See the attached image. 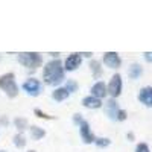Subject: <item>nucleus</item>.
<instances>
[{
	"instance_id": "f257e3e1",
	"label": "nucleus",
	"mask_w": 152,
	"mask_h": 152,
	"mask_svg": "<svg viewBox=\"0 0 152 152\" xmlns=\"http://www.w3.org/2000/svg\"><path fill=\"white\" fill-rule=\"evenodd\" d=\"M43 79L47 85H59L66 79V72L59 59L49 61L43 69Z\"/></svg>"
},
{
	"instance_id": "f03ea898",
	"label": "nucleus",
	"mask_w": 152,
	"mask_h": 152,
	"mask_svg": "<svg viewBox=\"0 0 152 152\" xmlns=\"http://www.w3.org/2000/svg\"><path fill=\"white\" fill-rule=\"evenodd\" d=\"M0 90L5 91V94L11 99L18 96V85L15 82V75L14 73H5L0 76Z\"/></svg>"
},
{
	"instance_id": "7ed1b4c3",
	"label": "nucleus",
	"mask_w": 152,
	"mask_h": 152,
	"mask_svg": "<svg viewBox=\"0 0 152 152\" xmlns=\"http://www.w3.org/2000/svg\"><path fill=\"white\" fill-rule=\"evenodd\" d=\"M18 62L29 70H37L43 64V55L37 52H21L18 53Z\"/></svg>"
},
{
	"instance_id": "20e7f679",
	"label": "nucleus",
	"mask_w": 152,
	"mask_h": 152,
	"mask_svg": "<svg viewBox=\"0 0 152 152\" xmlns=\"http://www.w3.org/2000/svg\"><path fill=\"white\" fill-rule=\"evenodd\" d=\"M122 88H123V82H122V76L119 73L113 75L111 79L107 85V91L111 96V99H117L122 94Z\"/></svg>"
},
{
	"instance_id": "39448f33",
	"label": "nucleus",
	"mask_w": 152,
	"mask_h": 152,
	"mask_svg": "<svg viewBox=\"0 0 152 152\" xmlns=\"http://www.w3.org/2000/svg\"><path fill=\"white\" fill-rule=\"evenodd\" d=\"M23 90L26 91L29 96L35 97V96H40L41 91H43V85L41 82L38 81L37 78H29L23 82Z\"/></svg>"
},
{
	"instance_id": "423d86ee",
	"label": "nucleus",
	"mask_w": 152,
	"mask_h": 152,
	"mask_svg": "<svg viewBox=\"0 0 152 152\" xmlns=\"http://www.w3.org/2000/svg\"><path fill=\"white\" fill-rule=\"evenodd\" d=\"M81 64H82V56L79 53H70L66 58L64 66H62V67H64V72H73L76 69H79Z\"/></svg>"
},
{
	"instance_id": "0eeeda50",
	"label": "nucleus",
	"mask_w": 152,
	"mask_h": 152,
	"mask_svg": "<svg viewBox=\"0 0 152 152\" xmlns=\"http://www.w3.org/2000/svg\"><path fill=\"white\" fill-rule=\"evenodd\" d=\"M79 134H81L82 142L87 143V145L94 143V140H96V137H94V134L90 128V123H88L87 120H82V123L79 125Z\"/></svg>"
},
{
	"instance_id": "6e6552de",
	"label": "nucleus",
	"mask_w": 152,
	"mask_h": 152,
	"mask_svg": "<svg viewBox=\"0 0 152 152\" xmlns=\"http://www.w3.org/2000/svg\"><path fill=\"white\" fill-rule=\"evenodd\" d=\"M102 61H104V64L110 69H119L122 66V58L117 52H105Z\"/></svg>"
},
{
	"instance_id": "1a4fd4ad",
	"label": "nucleus",
	"mask_w": 152,
	"mask_h": 152,
	"mask_svg": "<svg viewBox=\"0 0 152 152\" xmlns=\"http://www.w3.org/2000/svg\"><path fill=\"white\" fill-rule=\"evenodd\" d=\"M137 99H138V102L143 104L145 107L152 108V87L151 85L142 87L138 94H137Z\"/></svg>"
},
{
	"instance_id": "9d476101",
	"label": "nucleus",
	"mask_w": 152,
	"mask_h": 152,
	"mask_svg": "<svg viewBox=\"0 0 152 152\" xmlns=\"http://www.w3.org/2000/svg\"><path fill=\"white\" fill-rule=\"evenodd\" d=\"M107 94H108V91H107V84H105L104 81H97V82L93 84V87H91V96H93V97L102 100Z\"/></svg>"
},
{
	"instance_id": "9b49d317",
	"label": "nucleus",
	"mask_w": 152,
	"mask_h": 152,
	"mask_svg": "<svg viewBox=\"0 0 152 152\" xmlns=\"http://www.w3.org/2000/svg\"><path fill=\"white\" fill-rule=\"evenodd\" d=\"M119 105L116 102V99H108V102L105 104V113H107V116L111 119V120H116L117 117V113H119Z\"/></svg>"
},
{
	"instance_id": "f8f14e48",
	"label": "nucleus",
	"mask_w": 152,
	"mask_h": 152,
	"mask_svg": "<svg viewBox=\"0 0 152 152\" xmlns=\"http://www.w3.org/2000/svg\"><path fill=\"white\" fill-rule=\"evenodd\" d=\"M82 105H84L85 108H90V110H97V108L102 107V100L96 99V97H93V96H85V97L82 99Z\"/></svg>"
},
{
	"instance_id": "ddd939ff",
	"label": "nucleus",
	"mask_w": 152,
	"mask_h": 152,
	"mask_svg": "<svg viewBox=\"0 0 152 152\" xmlns=\"http://www.w3.org/2000/svg\"><path fill=\"white\" fill-rule=\"evenodd\" d=\"M69 96H70V93L64 87H58L52 91V97H53V100H56V102H64V100L69 99Z\"/></svg>"
},
{
	"instance_id": "4468645a",
	"label": "nucleus",
	"mask_w": 152,
	"mask_h": 152,
	"mask_svg": "<svg viewBox=\"0 0 152 152\" xmlns=\"http://www.w3.org/2000/svg\"><path fill=\"white\" fill-rule=\"evenodd\" d=\"M90 70H91V75L94 79H99L100 76H102L104 70H102V64L97 61V59H91L90 61Z\"/></svg>"
},
{
	"instance_id": "2eb2a0df",
	"label": "nucleus",
	"mask_w": 152,
	"mask_h": 152,
	"mask_svg": "<svg viewBox=\"0 0 152 152\" xmlns=\"http://www.w3.org/2000/svg\"><path fill=\"white\" fill-rule=\"evenodd\" d=\"M142 75H143V67H142L140 64L134 62V64L129 66V69H128V76H129L131 79H138Z\"/></svg>"
},
{
	"instance_id": "dca6fc26",
	"label": "nucleus",
	"mask_w": 152,
	"mask_h": 152,
	"mask_svg": "<svg viewBox=\"0 0 152 152\" xmlns=\"http://www.w3.org/2000/svg\"><path fill=\"white\" fill-rule=\"evenodd\" d=\"M29 129H31V137L34 140H41V138L46 137V131L40 128V126H31Z\"/></svg>"
},
{
	"instance_id": "f3484780",
	"label": "nucleus",
	"mask_w": 152,
	"mask_h": 152,
	"mask_svg": "<svg viewBox=\"0 0 152 152\" xmlns=\"http://www.w3.org/2000/svg\"><path fill=\"white\" fill-rule=\"evenodd\" d=\"M12 142H14V145L17 146V148H24L26 146V137H24L21 132H18V134H15L14 135V138H12Z\"/></svg>"
},
{
	"instance_id": "a211bd4d",
	"label": "nucleus",
	"mask_w": 152,
	"mask_h": 152,
	"mask_svg": "<svg viewBox=\"0 0 152 152\" xmlns=\"http://www.w3.org/2000/svg\"><path fill=\"white\" fill-rule=\"evenodd\" d=\"M34 114H35L37 117L44 119V120H55V119H56L55 116H50V114L44 113V111H43V110H40V108H34Z\"/></svg>"
},
{
	"instance_id": "6ab92c4d",
	"label": "nucleus",
	"mask_w": 152,
	"mask_h": 152,
	"mask_svg": "<svg viewBox=\"0 0 152 152\" xmlns=\"http://www.w3.org/2000/svg\"><path fill=\"white\" fill-rule=\"evenodd\" d=\"M14 125H15V128L21 132L26 129V126H28V120L26 119H23V117H15L14 119Z\"/></svg>"
},
{
	"instance_id": "aec40b11",
	"label": "nucleus",
	"mask_w": 152,
	"mask_h": 152,
	"mask_svg": "<svg viewBox=\"0 0 152 152\" xmlns=\"http://www.w3.org/2000/svg\"><path fill=\"white\" fill-rule=\"evenodd\" d=\"M94 145L97 148H108L111 145V140L107 138V137H100V138H96V140H94Z\"/></svg>"
},
{
	"instance_id": "412c9836",
	"label": "nucleus",
	"mask_w": 152,
	"mask_h": 152,
	"mask_svg": "<svg viewBox=\"0 0 152 152\" xmlns=\"http://www.w3.org/2000/svg\"><path fill=\"white\" fill-rule=\"evenodd\" d=\"M64 88H66V90H67L69 93H75V91H78V88H79V84L76 82V81H72V79H69Z\"/></svg>"
},
{
	"instance_id": "4be33fe9",
	"label": "nucleus",
	"mask_w": 152,
	"mask_h": 152,
	"mask_svg": "<svg viewBox=\"0 0 152 152\" xmlns=\"http://www.w3.org/2000/svg\"><path fill=\"white\" fill-rule=\"evenodd\" d=\"M135 152H151V148H149L148 143L142 142V143H138V145L135 146Z\"/></svg>"
},
{
	"instance_id": "5701e85b",
	"label": "nucleus",
	"mask_w": 152,
	"mask_h": 152,
	"mask_svg": "<svg viewBox=\"0 0 152 152\" xmlns=\"http://www.w3.org/2000/svg\"><path fill=\"white\" fill-rule=\"evenodd\" d=\"M126 119H128V113H126V110H119L116 120H119V122H125Z\"/></svg>"
},
{
	"instance_id": "b1692460",
	"label": "nucleus",
	"mask_w": 152,
	"mask_h": 152,
	"mask_svg": "<svg viewBox=\"0 0 152 152\" xmlns=\"http://www.w3.org/2000/svg\"><path fill=\"white\" fill-rule=\"evenodd\" d=\"M82 116H81V114H75V116H73V122L76 123V125H81L82 123Z\"/></svg>"
},
{
	"instance_id": "393cba45",
	"label": "nucleus",
	"mask_w": 152,
	"mask_h": 152,
	"mask_svg": "<svg viewBox=\"0 0 152 152\" xmlns=\"http://www.w3.org/2000/svg\"><path fill=\"white\" fill-rule=\"evenodd\" d=\"M143 55H145V59L148 62H152V52H145Z\"/></svg>"
},
{
	"instance_id": "a878e982",
	"label": "nucleus",
	"mask_w": 152,
	"mask_h": 152,
	"mask_svg": "<svg viewBox=\"0 0 152 152\" xmlns=\"http://www.w3.org/2000/svg\"><path fill=\"white\" fill-rule=\"evenodd\" d=\"M126 138H128L129 142H134V138H135V137H134V134H132V132H128V134H126Z\"/></svg>"
},
{
	"instance_id": "bb28decb",
	"label": "nucleus",
	"mask_w": 152,
	"mask_h": 152,
	"mask_svg": "<svg viewBox=\"0 0 152 152\" xmlns=\"http://www.w3.org/2000/svg\"><path fill=\"white\" fill-rule=\"evenodd\" d=\"M0 123H2L3 126H6V125H8V119H6L5 116H3V117H0Z\"/></svg>"
},
{
	"instance_id": "cd10ccee",
	"label": "nucleus",
	"mask_w": 152,
	"mask_h": 152,
	"mask_svg": "<svg viewBox=\"0 0 152 152\" xmlns=\"http://www.w3.org/2000/svg\"><path fill=\"white\" fill-rule=\"evenodd\" d=\"M29 152H37V151H34V149H32V151H29Z\"/></svg>"
}]
</instances>
